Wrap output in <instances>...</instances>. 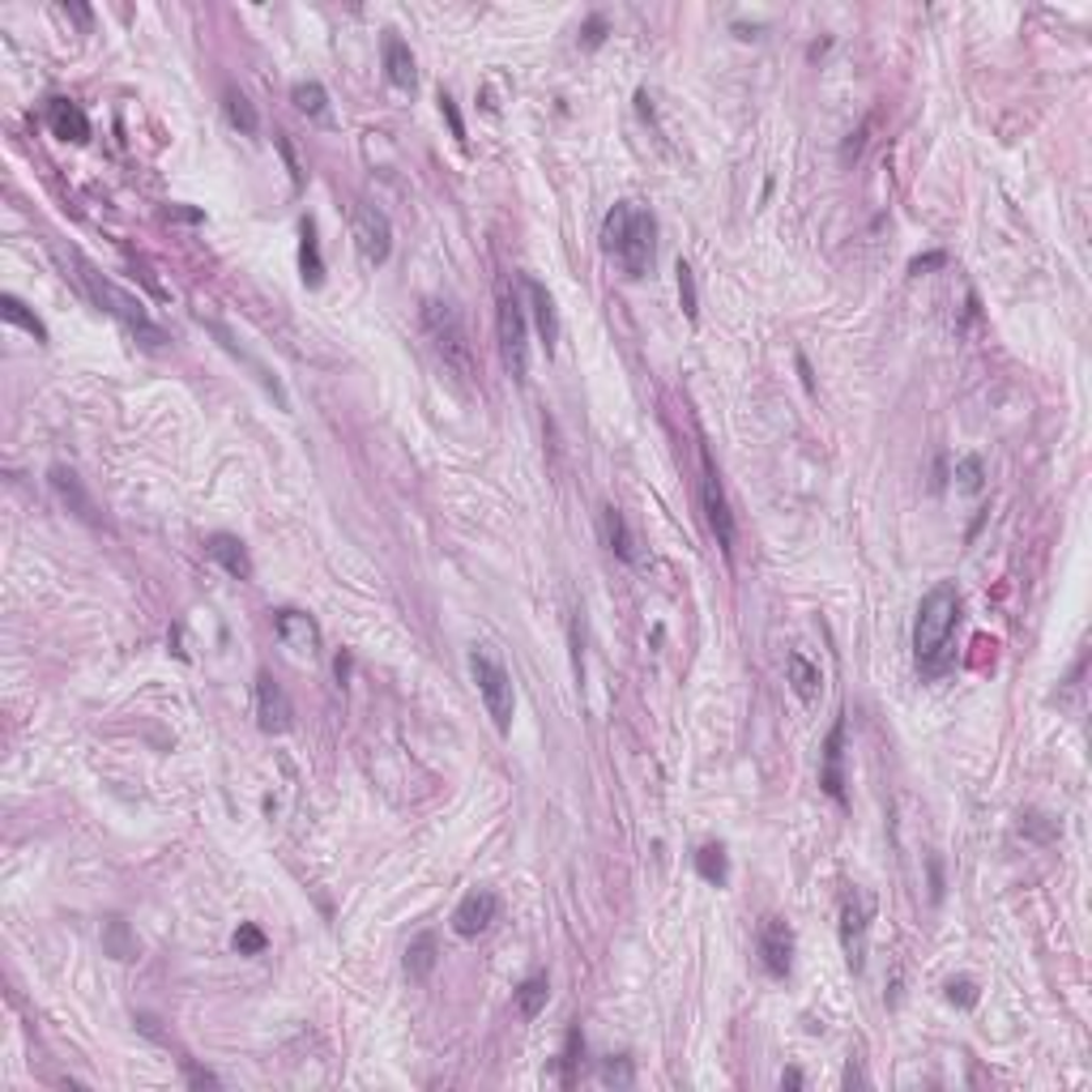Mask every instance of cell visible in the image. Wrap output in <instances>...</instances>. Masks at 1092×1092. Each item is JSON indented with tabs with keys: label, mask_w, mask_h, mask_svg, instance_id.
Masks as SVG:
<instances>
[{
	"label": "cell",
	"mask_w": 1092,
	"mask_h": 1092,
	"mask_svg": "<svg viewBox=\"0 0 1092 1092\" xmlns=\"http://www.w3.org/2000/svg\"><path fill=\"white\" fill-rule=\"evenodd\" d=\"M956 624H960V590L956 581H939L926 590L914 619V662L926 679H939L956 662Z\"/></svg>",
	"instance_id": "6da1fadb"
},
{
	"label": "cell",
	"mask_w": 1092,
	"mask_h": 1092,
	"mask_svg": "<svg viewBox=\"0 0 1092 1092\" xmlns=\"http://www.w3.org/2000/svg\"><path fill=\"white\" fill-rule=\"evenodd\" d=\"M602 248L619 260V269L628 273L632 283L649 278L653 256H658V222H653V214L632 205V201H619L607 214V222H602Z\"/></svg>",
	"instance_id": "7a4b0ae2"
},
{
	"label": "cell",
	"mask_w": 1092,
	"mask_h": 1092,
	"mask_svg": "<svg viewBox=\"0 0 1092 1092\" xmlns=\"http://www.w3.org/2000/svg\"><path fill=\"white\" fill-rule=\"evenodd\" d=\"M423 334L431 351L444 359V368L461 380H478V351L470 342V329L461 312L448 300H423Z\"/></svg>",
	"instance_id": "3957f363"
},
{
	"label": "cell",
	"mask_w": 1092,
	"mask_h": 1092,
	"mask_svg": "<svg viewBox=\"0 0 1092 1092\" xmlns=\"http://www.w3.org/2000/svg\"><path fill=\"white\" fill-rule=\"evenodd\" d=\"M525 312H529V308H525L521 291L504 278V283L495 287V329H499L504 368H508L516 380H525V372H529V317H525Z\"/></svg>",
	"instance_id": "277c9868"
},
{
	"label": "cell",
	"mask_w": 1092,
	"mask_h": 1092,
	"mask_svg": "<svg viewBox=\"0 0 1092 1092\" xmlns=\"http://www.w3.org/2000/svg\"><path fill=\"white\" fill-rule=\"evenodd\" d=\"M82 283L90 287V295H95V304L103 308V312H112L137 342H146V346H163L167 342V334L150 321V312L141 308V300L137 295H129V291H120L112 278H103V273H95L90 265H82Z\"/></svg>",
	"instance_id": "5b68a950"
},
{
	"label": "cell",
	"mask_w": 1092,
	"mask_h": 1092,
	"mask_svg": "<svg viewBox=\"0 0 1092 1092\" xmlns=\"http://www.w3.org/2000/svg\"><path fill=\"white\" fill-rule=\"evenodd\" d=\"M470 675H474V683H478V696H482V704H487L495 730L508 734V730H512V713H516V692H512L508 670H504L487 649H474V653H470Z\"/></svg>",
	"instance_id": "8992f818"
},
{
	"label": "cell",
	"mask_w": 1092,
	"mask_h": 1092,
	"mask_svg": "<svg viewBox=\"0 0 1092 1092\" xmlns=\"http://www.w3.org/2000/svg\"><path fill=\"white\" fill-rule=\"evenodd\" d=\"M351 239H355V248L368 265H385L389 252H393V222L385 218V209L359 201L351 209Z\"/></svg>",
	"instance_id": "52a82bcc"
},
{
	"label": "cell",
	"mask_w": 1092,
	"mask_h": 1092,
	"mask_svg": "<svg viewBox=\"0 0 1092 1092\" xmlns=\"http://www.w3.org/2000/svg\"><path fill=\"white\" fill-rule=\"evenodd\" d=\"M704 461V482H700V504H704V521L721 546V556H734V512H730V499H726V487H721V474L709 457V448L700 453Z\"/></svg>",
	"instance_id": "ba28073f"
},
{
	"label": "cell",
	"mask_w": 1092,
	"mask_h": 1092,
	"mask_svg": "<svg viewBox=\"0 0 1092 1092\" xmlns=\"http://www.w3.org/2000/svg\"><path fill=\"white\" fill-rule=\"evenodd\" d=\"M871 914H875V901H871V892H863V888H854V892L846 897V905H841V943H846V956H850L854 969H863V960H867V926H871Z\"/></svg>",
	"instance_id": "9c48e42d"
},
{
	"label": "cell",
	"mask_w": 1092,
	"mask_h": 1092,
	"mask_svg": "<svg viewBox=\"0 0 1092 1092\" xmlns=\"http://www.w3.org/2000/svg\"><path fill=\"white\" fill-rule=\"evenodd\" d=\"M495 914H499V897L487 892V888H474V892L461 897V905H457V914H453V931H457L461 939H478V935L491 931Z\"/></svg>",
	"instance_id": "30bf717a"
},
{
	"label": "cell",
	"mask_w": 1092,
	"mask_h": 1092,
	"mask_svg": "<svg viewBox=\"0 0 1092 1092\" xmlns=\"http://www.w3.org/2000/svg\"><path fill=\"white\" fill-rule=\"evenodd\" d=\"M291 717H295V709H291L287 692L269 675H256V721H260V730L265 734H287Z\"/></svg>",
	"instance_id": "8fae6325"
},
{
	"label": "cell",
	"mask_w": 1092,
	"mask_h": 1092,
	"mask_svg": "<svg viewBox=\"0 0 1092 1092\" xmlns=\"http://www.w3.org/2000/svg\"><path fill=\"white\" fill-rule=\"evenodd\" d=\"M273 632H278V641L295 658H317L321 653V628L304 611H278V615H273Z\"/></svg>",
	"instance_id": "7c38bea8"
},
{
	"label": "cell",
	"mask_w": 1092,
	"mask_h": 1092,
	"mask_svg": "<svg viewBox=\"0 0 1092 1092\" xmlns=\"http://www.w3.org/2000/svg\"><path fill=\"white\" fill-rule=\"evenodd\" d=\"M760 960H764L768 977H789V969H794V931L781 918H764V926H760Z\"/></svg>",
	"instance_id": "4fadbf2b"
},
{
	"label": "cell",
	"mask_w": 1092,
	"mask_h": 1092,
	"mask_svg": "<svg viewBox=\"0 0 1092 1092\" xmlns=\"http://www.w3.org/2000/svg\"><path fill=\"white\" fill-rule=\"evenodd\" d=\"M521 291H525V300H529V317H533V325H538V334H542V346H546V355H551V351H556V338H560L556 300H551V291H546L538 278H521Z\"/></svg>",
	"instance_id": "5bb4252c"
},
{
	"label": "cell",
	"mask_w": 1092,
	"mask_h": 1092,
	"mask_svg": "<svg viewBox=\"0 0 1092 1092\" xmlns=\"http://www.w3.org/2000/svg\"><path fill=\"white\" fill-rule=\"evenodd\" d=\"M205 551H209V560H214L222 573H231L235 581H252V556H248V546H243L235 533H209V538H205Z\"/></svg>",
	"instance_id": "9a60e30c"
},
{
	"label": "cell",
	"mask_w": 1092,
	"mask_h": 1092,
	"mask_svg": "<svg viewBox=\"0 0 1092 1092\" xmlns=\"http://www.w3.org/2000/svg\"><path fill=\"white\" fill-rule=\"evenodd\" d=\"M380 52H385V73H389V82H393L397 90H414V86H419V69H414L410 44L389 31L385 44H380Z\"/></svg>",
	"instance_id": "2e32d148"
},
{
	"label": "cell",
	"mask_w": 1092,
	"mask_h": 1092,
	"mask_svg": "<svg viewBox=\"0 0 1092 1092\" xmlns=\"http://www.w3.org/2000/svg\"><path fill=\"white\" fill-rule=\"evenodd\" d=\"M48 129H52L61 141H73V146L90 141V120H86V112H82L78 103H69V99H52V103H48Z\"/></svg>",
	"instance_id": "e0dca14e"
},
{
	"label": "cell",
	"mask_w": 1092,
	"mask_h": 1092,
	"mask_svg": "<svg viewBox=\"0 0 1092 1092\" xmlns=\"http://www.w3.org/2000/svg\"><path fill=\"white\" fill-rule=\"evenodd\" d=\"M48 478H52V491L61 495V504H69V512H78V516H82V521H90V525L99 521L90 491L82 487V478H78L69 465H52V474H48Z\"/></svg>",
	"instance_id": "ac0fdd59"
},
{
	"label": "cell",
	"mask_w": 1092,
	"mask_h": 1092,
	"mask_svg": "<svg viewBox=\"0 0 1092 1092\" xmlns=\"http://www.w3.org/2000/svg\"><path fill=\"white\" fill-rule=\"evenodd\" d=\"M602 542L607 551H615L624 564H636V533L628 529V516L615 508V504H602Z\"/></svg>",
	"instance_id": "d6986e66"
},
{
	"label": "cell",
	"mask_w": 1092,
	"mask_h": 1092,
	"mask_svg": "<svg viewBox=\"0 0 1092 1092\" xmlns=\"http://www.w3.org/2000/svg\"><path fill=\"white\" fill-rule=\"evenodd\" d=\"M841 755H846V721L837 717V726L829 730V743H824V772H819V785H824V789H829V798H837V802H846Z\"/></svg>",
	"instance_id": "ffe728a7"
},
{
	"label": "cell",
	"mask_w": 1092,
	"mask_h": 1092,
	"mask_svg": "<svg viewBox=\"0 0 1092 1092\" xmlns=\"http://www.w3.org/2000/svg\"><path fill=\"white\" fill-rule=\"evenodd\" d=\"M785 675H789V687H794V696L802 700V704H815L819 700V687H824V675H819V666L806 658V653H789L785 658Z\"/></svg>",
	"instance_id": "44dd1931"
},
{
	"label": "cell",
	"mask_w": 1092,
	"mask_h": 1092,
	"mask_svg": "<svg viewBox=\"0 0 1092 1092\" xmlns=\"http://www.w3.org/2000/svg\"><path fill=\"white\" fill-rule=\"evenodd\" d=\"M436 960H440L436 935H419V939L406 948V977H410V982H427V977L436 973Z\"/></svg>",
	"instance_id": "7402d4cb"
},
{
	"label": "cell",
	"mask_w": 1092,
	"mask_h": 1092,
	"mask_svg": "<svg viewBox=\"0 0 1092 1092\" xmlns=\"http://www.w3.org/2000/svg\"><path fill=\"white\" fill-rule=\"evenodd\" d=\"M300 269H304V283L321 287L325 283V260H321V243H317V226L304 222L300 226Z\"/></svg>",
	"instance_id": "603a6c76"
},
{
	"label": "cell",
	"mask_w": 1092,
	"mask_h": 1092,
	"mask_svg": "<svg viewBox=\"0 0 1092 1092\" xmlns=\"http://www.w3.org/2000/svg\"><path fill=\"white\" fill-rule=\"evenodd\" d=\"M222 107H226V120L239 129V133H256L260 129V116H256V107H252V99L243 95V90H235V86H226L222 90Z\"/></svg>",
	"instance_id": "cb8c5ba5"
},
{
	"label": "cell",
	"mask_w": 1092,
	"mask_h": 1092,
	"mask_svg": "<svg viewBox=\"0 0 1092 1092\" xmlns=\"http://www.w3.org/2000/svg\"><path fill=\"white\" fill-rule=\"evenodd\" d=\"M546 994H551L546 977H525V982L516 986V994H512L516 1016H521V1020H538V1016H542V1007H546Z\"/></svg>",
	"instance_id": "d4e9b609"
},
{
	"label": "cell",
	"mask_w": 1092,
	"mask_h": 1092,
	"mask_svg": "<svg viewBox=\"0 0 1092 1092\" xmlns=\"http://www.w3.org/2000/svg\"><path fill=\"white\" fill-rule=\"evenodd\" d=\"M0 317H5L10 325H18V329H27L35 342H48V329H44V321H39L35 312H27V304H22L18 295H0Z\"/></svg>",
	"instance_id": "484cf974"
},
{
	"label": "cell",
	"mask_w": 1092,
	"mask_h": 1092,
	"mask_svg": "<svg viewBox=\"0 0 1092 1092\" xmlns=\"http://www.w3.org/2000/svg\"><path fill=\"white\" fill-rule=\"evenodd\" d=\"M696 871H700V880H709V884L721 888V884L730 880V858H726V850H721V846H700Z\"/></svg>",
	"instance_id": "4316f807"
},
{
	"label": "cell",
	"mask_w": 1092,
	"mask_h": 1092,
	"mask_svg": "<svg viewBox=\"0 0 1092 1092\" xmlns=\"http://www.w3.org/2000/svg\"><path fill=\"white\" fill-rule=\"evenodd\" d=\"M291 103L304 112V116H325L329 112V95L321 82H295L291 86Z\"/></svg>",
	"instance_id": "83f0119b"
},
{
	"label": "cell",
	"mask_w": 1092,
	"mask_h": 1092,
	"mask_svg": "<svg viewBox=\"0 0 1092 1092\" xmlns=\"http://www.w3.org/2000/svg\"><path fill=\"white\" fill-rule=\"evenodd\" d=\"M103 948H107V956H116V960H133V956H137V939H133V931H129V922L112 918L107 931H103Z\"/></svg>",
	"instance_id": "f1b7e54d"
},
{
	"label": "cell",
	"mask_w": 1092,
	"mask_h": 1092,
	"mask_svg": "<svg viewBox=\"0 0 1092 1092\" xmlns=\"http://www.w3.org/2000/svg\"><path fill=\"white\" fill-rule=\"evenodd\" d=\"M581 1050H585V1041H581V1028H573V1033H568V1041H564V1054H560V1084H564V1088H573V1084H577V1062H581Z\"/></svg>",
	"instance_id": "f546056e"
},
{
	"label": "cell",
	"mask_w": 1092,
	"mask_h": 1092,
	"mask_svg": "<svg viewBox=\"0 0 1092 1092\" xmlns=\"http://www.w3.org/2000/svg\"><path fill=\"white\" fill-rule=\"evenodd\" d=\"M956 487H960L965 495H977V491L986 487V465H982V457H960V465H956Z\"/></svg>",
	"instance_id": "4dcf8cb0"
},
{
	"label": "cell",
	"mask_w": 1092,
	"mask_h": 1092,
	"mask_svg": "<svg viewBox=\"0 0 1092 1092\" xmlns=\"http://www.w3.org/2000/svg\"><path fill=\"white\" fill-rule=\"evenodd\" d=\"M679 300H683L687 321H696V317H700V308H696V273H692L687 260H679Z\"/></svg>",
	"instance_id": "1f68e13d"
},
{
	"label": "cell",
	"mask_w": 1092,
	"mask_h": 1092,
	"mask_svg": "<svg viewBox=\"0 0 1092 1092\" xmlns=\"http://www.w3.org/2000/svg\"><path fill=\"white\" fill-rule=\"evenodd\" d=\"M235 952H239V956H260V952H265V931L252 926V922H243V926L235 931Z\"/></svg>",
	"instance_id": "d6a6232c"
},
{
	"label": "cell",
	"mask_w": 1092,
	"mask_h": 1092,
	"mask_svg": "<svg viewBox=\"0 0 1092 1092\" xmlns=\"http://www.w3.org/2000/svg\"><path fill=\"white\" fill-rule=\"evenodd\" d=\"M602 1079L615 1084V1088H632V1084H636V1071H632L628 1058H611V1062H602Z\"/></svg>",
	"instance_id": "836d02e7"
},
{
	"label": "cell",
	"mask_w": 1092,
	"mask_h": 1092,
	"mask_svg": "<svg viewBox=\"0 0 1092 1092\" xmlns=\"http://www.w3.org/2000/svg\"><path fill=\"white\" fill-rule=\"evenodd\" d=\"M440 112H444V120H448V129H453V137H457V141H465V124H461V112H457V103H453V95H444V90H440Z\"/></svg>",
	"instance_id": "e575fe53"
},
{
	"label": "cell",
	"mask_w": 1092,
	"mask_h": 1092,
	"mask_svg": "<svg viewBox=\"0 0 1092 1092\" xmlns=\"http://www.w3.org/2000/svg\"><path fill=\"white\" fill-rule=\"evenodd\" d=\"M948 999H952V1003H960V1007H973V1003H977V986L960 977V982H952V986H948Z\"/></svg>",
	"instance_id": "d590c367"
},
{
	"label": "cell",
	"mask_w": 1092,
	"mask_h": 1092,
	"mask_svg": "<svg viewBox=\"0 0 1092 1092\" xmlns=\"http://www.w3.org/2000/svg\"><path fill=\"white\" fill-rule=\"evenodd\" d=\"M602 39H607V22H602V18H590V22H585V48H598Z\"/></svg>",
	"instance_id": "8d00e7d4"
},
{
	"label": "cell",
	"mask_w": 1092,
	"mask_h": 1092,
	"mask_svg": "<svg viewBox=\"0 0 1092 1092\" xmlns=\"http://www.w3.org/2000/svg\"><path fill=\"white\" fill-rule=\"evenodd\" d=\"M188 1084H197V1088H218V1075H209V1071H201V1067H188Z\"/></svg>",
	"instance_id": "74e56055"
},
{
	"label": "cell",
	"mask_w": 1092,
	"mask_h": 1092,
	"mask_svg": "<svg viewBox=\"0 0 1092 1092\" xmlns=\"http://www.w3.org/2000/svg\"><path fill=\"white\" fill-rule=\"evenodd\" d=\"M931 265H943V252H931V256H918V260H914V265H909V269H914V273H922V269H931Z\"/></svg>",
	"instance_id": "f35d334b"
},
{
	"label": "cell",
	"mask_w": 1092,
	"mask_h": 1092,
	"mask_svg": "<svg viewBox=\"0 0 1092 1092\" xmlns=\"http://www.w3.org/2000/svg\"><path fill=\"white\" fill-rule=\"evenodd\" d=\"M65 14H73V18H78V22H82V27H86V22H90V10H82V5H65Z\"/></svg>",
	"instance_id": "ab89813d"
},
{
	"label": "cell",
	"mask_w": 1092,
	"mask_h": 1092,
	"mask_svg": "<svg viewBox=\"0 0 1092 1092\" xmlns=\"http://www.w3.org/2000/svg\"><path fill=\"white\" fill-rule=\"evenodd\" d=\"M781 1088H802V1075H798V1071H785V1075H781Z\"/></svg>",
	"instance_id": "60d3db41"
}]
</instances>
